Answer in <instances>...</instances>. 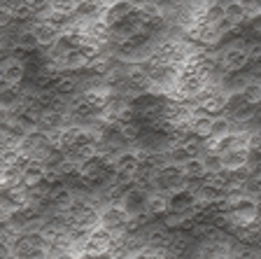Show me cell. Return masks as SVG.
Returning a JSON list of instances; mask_svg holds the SVG:
<instances>
[{"label":"cell","instance_id":"obj_1","mask_svg":"<svg viewBox=\"0 0 261 259\" xmlns=\"http://www.w3.org/2000/svg\"><path fill=\"white\" fill-rule=\"evenodd\" d=\"M51 241L40 229H19L10 238V259H49Z\"/></svg>","mask_w":261,"mask_h":259},{"label":"cell","instance_id":"obj_2","mask_svg":"<svg viewBox=\"0 0 261 259\" xmlns=\"http://www.w3.org/2000/svg\"><path fill=\"white\" fill-rule=\"evenodd\" d=\"M252 63V49L250 44H231L224 52L215 56V65L224 75H238Z\"/></svg>","mask_w":261,"mask_h":259},{"label":"cell","instance_id":"obj_3","mask_svg":"<svg viewBox=\"0 0 261 259\" xmlns=\"http://www.w3.org/2000/svg\"><path fill=\"white\" fill-rule=\"evenodd\" d=\"M49 7V12H54V14H61V16H72L80 5L84 0H44Z\"/></svg>","mask_w":261,"mask_h":259},{"label":"cell","instance_id":"obj_4","mask_svg":"<svg viewBox=\"0 0 261 259\" xmlns=\"http://www.w3.org/2000/svg\"><path fill=\"white\" fill-rule=\"evenodd\" d=\"M72 259H117L112 252H103V254H75Z\"/></svg>","mask_w":261,"mask_h":259},{"label":"cell","instance_id":"obj_5","mask_svg":"<svg viewBox=\"0 0 261 259\" xmlns=\"http://www.w3.org/2000/svg\"><path fill=\"white\" fill-rule=\"evenodd\" d=\"M133 259H168V257H163V254H159V252H140V254H136Z\"/></svg>","mask_w":261,"mask_h":259}]
</instances>
